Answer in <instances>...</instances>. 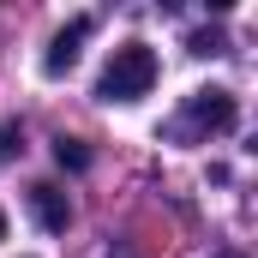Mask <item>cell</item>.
<instances>
[{"instance_id":"cell-1","label":"cell","mask_w":258,"mask_h":258,"mask_svg":"<svg viewBox=\"0 0 258 258\" xmlns=\"http://www.w3.org/2000/svg\"><path fill=\"white\" fill-rule=\"evenodd\" d=\"M156 48L150 42H120L108 66H102V78H96V96L102 102H138V96H150V84H156Z\"/></svg>"},{"instance_id":"cell-2","label":"cell","mask_w":258,"mask_h":258,"mask_svg":"<svg viewBox=\"0 0 258 258\" xmlns=\"http://www.w3.org/2000/svg\"><path fill=\"white\" fill-rule=\"evenodd\" d=\"M234 120H240V108H234L228 90L210 84V90H192V96H186V126L192 132H228Z\"/></svg>"},{"instance_id":"cell-3","label":"cell","mask_w":258,"mask_h":258,"mask_svg":"<svg viewBox=\"0 0 258 258\" xmlns=\"http://www.w3.org/2000/svg\"><path fill=\"white\" fill-rule=\"evenodd\" d=\"M84 42H90V18H66L60 30H54V42H48V54H42V72L48 78H66L78 54H84Z\"/></svg>"},{"instance_id":"cell-4","label":"cell","mask_w":258,"mask_h":258,"mask_svg":"<svg viewBox=\"0 0 258 258\" xmlns=\"http://www.w3.org/2000/svg\"><path fill=\"white\" fill-rule=\"evenodd\" d=\"M30 216H36V228L42 234H66V222H72V204L54 180H36L30 186Z\"/></svg>"},{"instance_id":"cell-5","label":"cell","mask_w":258,"mask_h":258,"mask_svg":"<svg viewBox=\"0 0 258 258\" xmlns=\"http://www.w3.org/2000/svg\"><path fill=\"white\" fill-rule=\"evenodd\" d=\"M54 162H60V168H72V174H78V168H90V150H84V144H78V138H54Z\"/></svg>"},{"instance_id":"cell-6","label":"cell","mask_w":258,"mask_h":258,"mask_svg":"<svg viewBox=\"0 0 258 258\" xmlns=\"http://www.w3.org/2000/svg\"><path fill=\"white\" fill-rule=\"evenodd\" d=\"M186 48H192V54H222L228 42H222V30H192V36H186Z\"/></svg>"},{"instance_id":"cell-7","label":"cell","mask_w":258,"mask_h":258,"mask_svg":"<svg viewBox=\"0 0 258 258\" xmlns=\"http://www.w3.org/2000/svg\"><path fill=\"white\" fill-rule=\"evenodd\" d=\"M18 150H24V132H18V126H0V162H12Z\"/></svg>"},{"instance_id":"cell-8","label":"cell","mask_w":258,"mask_h":258,"mask_svg":"<svg viewBox=\"0 0 258 258\" xmlns=\"http://www.w3.org/2000/svg\"><path fill=\"white\" fill-rule=\"evenodd\" d=\"M0 240H6V210H0Z\"/></svg>"}]
</instances>
